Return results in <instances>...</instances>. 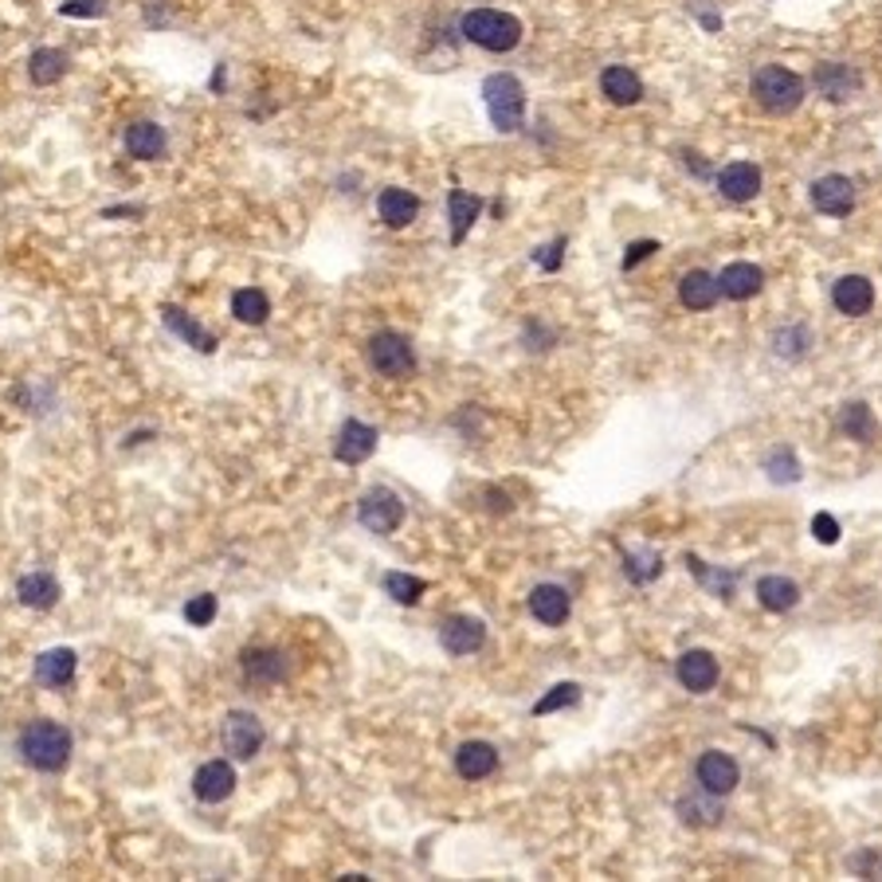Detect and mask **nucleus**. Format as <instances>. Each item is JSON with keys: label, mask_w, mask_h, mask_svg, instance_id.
Listing matches in <instances>:
<instances>
[{"label": "nucleus", "mask_w": 882, "mask_h": 882, "mask_svg": "<svg viewBox=\"0 0 882 882\" xmlns=\"http://www.w3.org/2000/svg\"><path fill=\"white\" fill-rule=\"evenodd\" d=\"M20 758L40 773H59L71 761V730L59 722H32L20 733Z\"/></svg>", "instance_id": "nucleus-1"}, {"label": "nucleus", "mask_w": 882, "mask_h": 882, "mask_svg": "<svg viewBox=\"0 0 882 882\" xmlns=\"http://www.w3.org/2000/svg\"><path fill=\"white\" fill-rule=\"evenodd\" d=\"M753 99L765 114H792L804 102V79L781 63H765L750 83Z\"/></svg>", "instance_id": "nucleus-2"}, {"label": "nucleus", "mask_w": 882, "mask_h": 882, "mask_svg": "<svg viewBox=\"0 0 882 882\" xmlns=\"http://www.w3.org/2000/svg\"><path fill=\"white\" fill-rule=\"evenodd\" d=\"M463 36L483 51H514L522 43V20L499 9H471L463 17Z\"/></svg>", "instance_id": "nucleus-3"}, {"label": "nucleus", "mask_w": 882, "mask_h": 882, "mask_svg": "<svg viewBox=\"0 0 882 882\" xmlns=\"http://www.w3.org/2000/svg\"><path fill=\"white\" fill-rule=\"evenodd\" d=\"M483 102L499 133H518L525 126V87L514 76L499 71L483 83Z\"/></svg>", "instance_id": "nucleus-4"}, {"label": "nucleus", "mask_w": 882, "mask_h": 882, "mask_svg": "<svg viewBox=\"0 0 882 882\" xmlns=\"http://www.w3.org/2000/svg\"><path fill=\"white\" fill-rule=\"evenodd\" d=\"M263 741H267L263 722H259L255 714H248V710H232V714L224 718V725H220V745H224V753L235 761H251L263 750Z\"/></svg>", "instance_id": "nucleus-5"}, {"label": "nucleus", "mask_w": 882, "mask_h": 882, "mask_svg": "<svg viewBox=\"0 0 882 882\" xmlns=\"http://www.w3.org/2000/svg\"><path fill=\"white\" fill-rule=\"evenodd\" d=\"M369 365L377 369L381 377H409L417 369V353H412V342L397 330H381L369 342Z\"/></svg>", "instance_id": "nucleus-6"}, {"label": "nucleus", "mask_w": 882, "mask_h": 882, "mask_svg": "<svg viewBox=\"0 0 882 882\" xmlns=\"http://www.w3.org/2000/svg\"><path fill=\"white\" fill-rule=\"evenodd\" d=\"M358 522L373 533H397L400 522H404V502H400L392 491H384V487L365 491L358 502Z\"/></svg>", "instance_id": "nucleus-7"}, {"label": "nucleus", "mask_w": 882, "mask_h": 882, "mask_svg": "<svg viewBox=\"0 0 882 882\" xmlns=\"http://www.w3.org/2000/svg\"><path fill=\"white\" fill-rule=\"evenodd\" d=\"M694 776H699L702 792H714V796H725V792L738 789L741 781V769L738 761L730 758V753L722 750H706L699 758V765H694Z\"/></svg>", "instance_id": "nucleus-8"}, {"label": "nucleus", "mask_w": 882, "mask_h": 882, "mask_svg": "<svg viewBox=\"0 0 882 882\" xmlns=\"http://www.w3.org/2000/svg\"><path fill=\"white\" fill-rule=\"evenodd\" d=\"M808 197H812V209L824 212V217H848V212L855 209V184L840 173L820 177Z\"/></svg>", "instance_id": "nucleus-9"}, {"label": "nucleus", "mask_w": 882, "mask_h": 882, "mask_svg": "<svg viewBox=\"0 0 882 882\" xmlns=\"http://www.w3.org/2000/svg\"><path fill=\"white\" fill-rule=\"evenodd\" d=\"M674 674H679V683H683L691 694H706L718 686V659L702 648L683 651L679 663H674Z\"/></svg>", "instance_id": "nucleus-10"}, {"label": "nucleus", "mask_w": 882, "mask_h": 882, "mask_svg": "<svg viewBox=\"0 0 882 882\" xmlns=\"http://www.w3.org/2000/svg\"><path fill=\"white\" fill-rule=\"evenodd\" d=\"M235 792V769L228 761H209V765H200L197 776H192V796L200 804H220Z\"/></svg>", "instance_id": "nucleus-11"}, {"label": "nucleus", "mask_w": 882, "mask_h": 882, "mask_svg": "<svg viewBox=\"0 0 882 882\" xmlns=\"http://www.w3.org/2000/svg\"><path fill=\"white\" fill-rule=\"evenodd\" d=\"M440 643L451 655H471L487 643V624L474 617H448L440 624Z\"/></svg>", "instance_id": "nucleus-12"}, {"label": "nucleus", "mask_w": 882, "mask_h": 882, "mask_svg": "<svg viewBox=\"0 0 882 882\" xmlns=\"http://www.w3.org/2000/svg\"><path fill=\"white\" fill-rule=\"evenodd\" d=\"M373 451H377V428L361 424V420H345L342 432H338V443H333V459L358 467V463H365Z\"/></svg>", "instance_id": "nucleus-13"}, {"label": "nucleus", "mask_w": 882, "mask_h": 882, "mask_svg": "<svg viewBox=\"0 0 882 882\" xmlns=\"http://www.w3.org/2000/svg\"><path fill=\"white\" fill-rule=\"evenodd\" d=\"M718 192L733 204H745L761 192V169L753 161H733L718 173Z\"/></svg>", "instance_id": "nucleus-14"}, {"label": "nucleus", "mask_w": 882, "mask_h": 882, "mask_svg": "<svg viewBox=\"0 0 882 882\" xmlns=\"http://www.w3.org/2000/svg\"><path fill=\"white\" fill-rule=\"evenodd\" d=\"M832 302H835V310H840V314H848V318L871 314V307H874V287H871V279H863V275H843L840 283L832 287Z\"/></svg>", "instance_id": "nucleus-15"}, {"label": "nucleus", "mask_w": 882, "mask_h": 882, "mask_svg": "<svg viewBox=\"0 0 882 882\" xmlns=\"http://www.w3.org/2000/svg\"><path fill=\"white\" fill-rule=\"evenodd\" d=\"M499 769V753H494L491 741H463L455 750V773L463 781H483Z\"/></svg>", "instance_id": "nucleus-16"}, {"label": "nucleus", "mask_w": 882, "mask_h": 882, "mask_svg": "<svg viewBox=\"0 0 882 882\" xmlns=\"http://www.w3.org/2000/svg\"><path fill=\"white\" fill-rule=\"evenodd\" d=\"M569 608H573V600H569V592L561 589V584H538V589L530 592V612L533 620H541L545 628H558L569 620Z\"/></svg>", "instance_id": "nucleus-17"}, {"label": "nucleus", "mask_w": 882, "mask_h": 882, "mask_svg": "<svg viewBox=\"0 0 882 882\" xmlns=\"http://www.w3.org/2000/svg\"><path fill=\"white\" fill-rule=\"evenodd\" d=\"M859 87H863V79H859L855 67H848V63H820L816 67V91L824 94L828 102H848Z\"/></svg>", "instance_id": "nucleus-18"}, {"label": "nucleus", "mask_w": 882, "mask_h": 882, "mask_svg": "<svg viewBox=\"0 0 882 882\" xmlns=\"http://www.w3.org/2000/svg\"><path fill=\"white\" fill-rule=\"evenodd\" d=\"M761 287H765V275H761V267H753V263H730L722 275H718V291H722V299H733V302L753 299Z\"/></svg>", "instance_id": "nucleus-19"}, {"label": "nucleus", "mask_w": 882, "mask_h": 882, "mask_svg": "<svg viewBox=\"0 0 882 882\" xmlns=\"http://www.w3.org/2000/svg\"><path fill=\"white\" fill-rule=\"evenodd\" d=\"M600 91L612 107H635L643 99V83L635 71L628 67H604V76H600Z\"/></svg>", "instance_id": "nucleus-20"}, {"label": "nucleus", "mask_w": 882, "mask_h": 882, "mask_svg": "<svg viewBox=\"0 0 882 882\" xmlns=\"http://www.w3.org/2000/svg\"><path fill=\"white\" fill-rule=\"evenodd\" d=\"M126 153L138 161H158L166 153V130L158 122H133L126 126Z\"/></svg>", "instance_id": "nucleus-21"}, {"label": "nucleus", "mask_w": 882, "mask_h": 882, "mask_svg": "<svg viewBox=\"0 0 882 882\" xmlns=\"http://www.w3.org/2000/svg\"><path fill=\"white\" fill-rule=\"evenodd\" d=\"M240 666L251 683H279V679L287 674L283 651H271V648H248L240 655Z\"/></svg>", "instance_id": "nucleus-22"}, {"label": "nucleus", "mask_w": 882, "mask_h": 882, "mask_svg": "<svg viewBox=\"0 0 882 882\" xmlns=\"http://www.w3.org/2000/svg\"><path fill=\"white\" fill-rule=\"evenodd\" d=\"M377 212H381V220L389 228H409L420 212V197L409 189H384L377 197Z\"/></svg>", "instance_id": "nucleus-23"}, {"label": "nucleus", "mask_w": 882, "mask_h": 882, "mask_svg": "<svg viewBox=\"0 0 882 882\" xmlns=\"http://www.w3.org/2000/svg\"><path fill=\"white\" fill-rule=\"evenodd\" d=\"M17 597H20V604L24 608H36V612H48V608H56L59 604V581L51 573H28V577H20L17 581Z\"/></svg>", "instance_id": "nucleus-24"}, {"label": "nucleus", "mask_w": 882, "mask_h": 882, "mask_svg": "<svg viewBox=\"0 0 882 882\" xmlns=\"http://www.w3.org/2000/svg\"><path fill=\"white\" fill-rule=\"evenodd\" d=\"M76 651L71 648H51L43 651L40 659H36V679H40L43 686H67L71 679H76Z\"/></svg>", "instance_id": "nucleus-25"}, {"label": "nucleus", "mask_w": 882, "mask_h": 882, "mask_svg": "<svg viewBox=\"0 0 882 882\" xmlns=\"http://www.w3.org/2000/svg\"><path fill=\"white\" fill-rule=\"evenodd\" d=\"M479 212H483V200L474 197V192H463V189H451L448 192L451 243H463L467 240V232H471V224L479 220Z\"/></svg>", "instance_id": "nucleus-26"}, {"label": "nucleus", "mask_w": 882, "mask_h": 882, "mask_svg": "<svg viewBox=\"0 0 882 882\" xmlns=\"http://www.w3.org/2000/svg\"><path fill=\"white\" fill-rule=\"evenodd\" d=\"M758 600L765 612H776V617H784V612H792V608L800 604V589L796 581H789V577H761L758 581Z\"/></svg>", "instance_id": "nucleus-27"}, {"label": "nucleus", "mask_w": 882, "mask_h": 882, "mask_svg": "<svg viewBox=\"0 0 882 882\" xmlns=\"http://www.w3.org/2000/svg\"><path fill=\"white\" fill-rule=\"evenodd\" d=\"M161 318H166V325L177 333V338H184L189 345H197L200 353H212L217 350V338H212L204 325L197 322V318H189L181 307H161Z\"/></svg>", "instance_id": "nucleus-28"}, {"label": "nucleus", "mask_w": 882, "mask_h": 882, "mask_svg": "<svg viewBox=\"0 0 882 882\" xmlns=\"http://www.w3.org/2000/svg\"><path fill=\"white\" fill-rule=\"evenodd\" d=\"M718 299H722L718 279L706 275V271H691V275H683V283H679V302H683L686 310H710Z\"/></svg>", "instance_id": "nucleus-29"}, {"label": "nucleus", "mask_w": 882, "mask_h": 882, "mask_svg": "<svg viewBox=\"0 0 882 882\" xmlns=\"http://www.w3.org/2000/svg\"><path fill=\"white\" fill-rule=\"evenodd\" d=\"M722 804L714 800V792H706V796H683L679 800V820L691 828H714L722 824Z\"/></svg>", "instance_id": "nucleus-30"}, {"label": "nucleus", "mask_w": 882, "mask_h": 882, "mask_svg": "<svg viewBox=\"0 0 882 882\" xmlns=\"http://www.w3.org/2000/svg\"><path fill=\"white\" fill-rule=\"evenodd\" d=\"M232 314L243 325H263L271 318V299L259 287H243V291L232 294Z\"/></svg>", "instance_id": "nucleus-31"}, {"label": "nucleus", "mask_w": 882, "mask_h": 882, "mask_svg": "<svg viewBox=\"0 0 882 882\" xmlns=\"http://www.w3.org/2000/svg\"><path fill=\"white\" fill-rule=\"evenodd\" d=\"M67 76V56L56 48H40L32 51V59H28V79H32L36 87H51L59 83V79Z\"/></svg>", "instance_id": "nucleus-32"}, {"label": "nucleus", "mask_w": 882, "mask_h": 882, "mask_svg": "<svg viewBox=\"0 0 882 882\" xmlns=\"http://www.w3.org/2000/svg\"><path fill=\"white\" fill-rule=\"evenodd\" d=\"M840 432H848L851 440L859 443H871L874 440V417L866 404H848V409L840 412Z\"/></svg>", "instance_id": "nucleus-33"}, {"label": "nucleus", "mask_w": 882, "mask_h": 882, "mask_svg": "<svg viewBox=\"0 0 882 882\" xmlns=\"http://www.w3.org/2000/svg\"><path fill=\"white\" fill-rule=\"evenodd\" d=\"M381 584L397 604H420V597L428 592V584L420 581V577H409V573H384Z\"/></svg>", "instance_id": "nucleus-34"}, {"label": "nucleus", "mask_w": 882, "mask_h": 882, "mask_svg": "<svg viewBox=\"0 0 882 882\" xmlns=\"http://www.w3.org/2000/svg\"><path fill=\"white\" fill-rule=\"evenodd\" d=\"M765 471H769V479L773 483H800V459H796V451L792 448H776L773 455L765 459Z\"/></svg>", "instance_id": "nucleus-35"}, {"label": "nucleus", "mask_w": 882, "mask_h": 882, "mask_svg": "<svg viewBox=\"0 0 882 882\" xmlns=\"http://www.w3.org/2000/svg\"><path fill=\"white\" fill-rule=\"evenodd\" d=\"M624 573L632 577L635 584H648L651 577L663 573V561H659V553H624Z\"/></svg>", "instance_id": "nucleus-36"}, {"label": "nucleus", "mask_w": 882, "mask_h": 882, "mask_svg": "<svg viewBox=\"0 0 882 882\" xmlns=\"http://www.w3.org/2000/svg\"><path fill=\"white\" fill-rule=\"evenodd\" d=\"M577 702H581V686L577 683H558L553 686L550 694H545V699L538 702V706H533V714H553V710H565V706H577Z\"/></svg>", "instance_id": "nucleus-37"}, {"label": "nucleus", "mask_w": 882, "mask_h": 882, "mask_svg": "<svg viewBox=\"0 0 882 882\" xmlns=\"http://www.w3.org/2000/svg\"><path fill=\"white\" fill-rule=\"evenodd\" d=\"M184 620H189L192 628H209L212 620H217V597H212V592L192 597L189 604H184Z\"/></svg>", "instance_id": "nucleus-38"}, {"label": "nucleus", "mask_w": 882, "mask_h": 882, "mask_svg": "<svg viewBox=\"0 0 882 882\" xmlns=\"http://www.w3.org/2000/svg\"><path fill=\"white\" fill-rule=\"evenodd\" d=\"M59 17H71V20L107 17V0H63V4H59Z\"/></svg>", "instance_id": "nucleus-39"}, {"label": "nucleus", "mask_w": 882, "mask_h": 882, "mask_svg": "<svg viewBox=\"0 0 882 882\" xmlns=\"http://www.w3.org/2000/svg\"><path fill=\"white\" fill-rule=\"evenodd\" d=\"M773 342H776V353H781V358H800V353L808 350V330L804 325H792V330L776 333Z\"/></svg>", "instance_id": "nucleus-40"}, {"label": "nucleus", "mask_w": 882, "mask_h": 882, "mask_svg": "<svg viewBox=\"0 0 882 882\" xmlns=\"http://www.w3.org/2000/svg\"><path fill=\"white\" fill-rule=\"evenodd\" d=\"M812 538H816L820 545H835V541H840V522H835L832 514H824V510H820V514L812 518Z\"/></svg>", "instance_id": "nucleus-41"}, {"label": "nucleus", "mask_w": 882, "mask_h": 882, "mask_svg": "<svg viewBox=\"0 0 882 882\" xmlns=\"http://www.w3.org/2000/svg\"><path fill=\"white\" fill-rule=\"evenodd\" d=\"M655 251H659V243H655V240H635L632 248L624 251V271H632V267H640L643 259H648V255H655Z\"/></svg>", "instance_id": "nucleus-42"}, {"label": "nucleus", "mask_w": 882, "mask_h": 882, "mask_svg": "<svg viewBox=\"0 0 882 882\" xmlns=\"http://www.w3.org/2000/svg\"><path fill=\"white\" fill-rule=\"evenodd\" d=\"M561 255H565V240H553L550 248H538V251H533V259H538V263L545 267V271H558Z\"/></svg>", "instance_id": "nucleus-43"}]
</instances>
